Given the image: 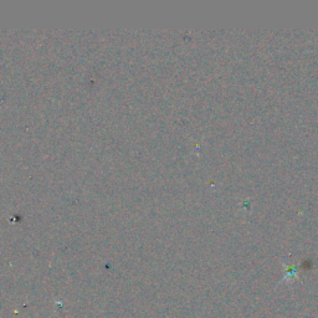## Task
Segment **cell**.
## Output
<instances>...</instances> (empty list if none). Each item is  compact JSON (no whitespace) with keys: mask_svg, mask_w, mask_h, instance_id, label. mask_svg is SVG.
Instances as JSON below:
<instances>
[{"mask_svg":"<svg viewBox=\"0 0 318 318\" xmlns=\"http://www.w3.org/2000/svg\"><path fill=\"white\" fill-rule=\"evenodd\" d=\"M292 277H297L296 270H295L294 267H290L287 271V274H286V276H285V280H291Z\"/></svg>","mask_w":318,"mask_h":318,"instance_id":"1","label":"cell"}]
</instances>
